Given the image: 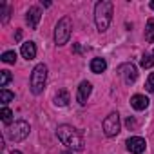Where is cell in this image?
<instances>
[{"label":"cell","mask_w":154,"mask_h":154,"mask_svg":"<svg viewBox=\"0 0 154 154\" xmlns=\"http://www.w3.org/2000/svg\"><path fill=\"white\" fill-rule=\"evenodd\" d=\"M45 82H47V65L45 63H38L33 72H31V80H29V85H31V93L33 94H40L45 87Z\"/></svg>","instance_id":"cell-3"},{"label":"cell","mask_w":154,"mask_h":154,"mask_svg":"<svg viewBox=\"0 0 154 154\" xmlns=\"http://www.w3.org/2000/svg\"><path fill=\"white\" fill-rule=\"evenodd\" d=\"M125 145H127V150L132 152V154H141L145 150V147H147V143H145V140L141 136H131Z\"/></svg>","instance_id":"cell-8"},{"label":"cell","mask_w":154,"mask_h":154,"mask_svg":"<svg viewBox=\"0 0 154 154\" xmlns=\"http://www.w3.org/2000/svg\"><path fill=\"white\" fill-rule=\"evenodd\" d=\"M147 89H149L150 93H154V72H150L149 78H147Z\"/></svg>","instance_id":"cell-21"},{"label":"cell","mask_w":154,"mask_h":154,"mask_svg":"<svg viewBox=\"0 0 154 154\" xmlns=\"http://www.w3.org/2000/svg\"><path fill=\"white\" fill-rule=\"evenodd\" d=\"M56 136H58V140H60L65 147H69V149H72V150H82L84 145H85L82 132H80L78 129H74L72 125H58Z\"/></svg>","instance_id":"cell-1"},{"label":"cell","mask_w":154,"mask_h":154,"mask_svg":"<svg viewBox=\"0 0 154 154\" xmlns=\"http://www.w3.org/2000/svg\"><path fill=\"white\" fill-rule=\"evenodd\" d=\"M2 62H6V63H15V62H17V53H15V51H6V53L2 54Z\"/></svg>","instance_id":"cell-20"},{"label":"cell","mask_w":154,"mask_h":154,"mask_svg":"<svg viewBox=\"0 0 154 154\" xmlns=\"http://www.w3.org/2000/svg\"><path fill=\"white\" fill-rule=\"evenodd\" d=\"M20 53H22V56L26 60H33L36 56V45H35V42H24L22 47H20Z\"/></svg>","instance_id":"cell-12"},{"label":"cell","mask_w":154,"mask_h":154,"mask_svg":"<svg viewBox=\"0 0 154 154\" xmlns=\"http://www.w3.org/2000/svg\"><path fill=\"white\" fill-rule=\"evenodd\" d=\"M125 123H127V127H129V129H134V127H136V122H134L132 118H127V122H125Z\"/></svg>","instance_id":"cell-22"},{"label":"cell","mask_w":154,"mask_h":154,"mask_svg":"<svg viewBox=\"0 0 154 154\" xmlns=\"http://www.w3.org/2000/svg\"><path fill=\"white\" fill-rule=\"evenodd\" d=\"M118 74L123 78V82H125L127 85H131V84H134V82L138 80V69H136V65H132V63H122V65L118 67Z\"/></svg>","instance_id":"cell-7"},{"label":"cell","mask_w":154,"mask_h":154,"mask_svg":"<svg viewBox=\"0 0 154 154\" xmlns=\"http://www.w3.org/2000/svg\"><path fill=\"white\" fill-rule=\"evenodd\" d=\"M0 118H2L4 123H11V120H13V112H11V109L4 107L2 111H0Z\"/></svg>","instance_id":"cell-19"},{"label":"cell","mask_w":154,"mask_h":154,"mask_svg":"<svg viewBox=\"0 0 154 154\" xmlns=\"http://www.w3.org/2000/svg\"><path fill=\"white\" fill-rule=\"evenodd\" d=\"M71 29H72V20L71 17H62L54 27V44L56 45H63L69 42L71 36Z\"/></svg>","instance_id":"cell-4"},{"label":"cell","mask_w":154,"mask_h":154,"mask_svg":"<svg viewBox=\"0 0 154 154\" xmlns=\"http://www.w3.org/2000/svg\"><path fill=\"white\" fill-rule=\"evenodd\" d=\"M140 63H141L143 69H150V67L154 65V56H150V54H143L141 60H140Z\"/></svg>","instance_id":"cell-18"},{"label":"cell","mask_w":154,"mask_h":154,"mask_svg":"<svg viewBox=\"0 0 154 154\" xmlns=\"http://www.w3.org/2000/svg\"><path fill=\"white\" fill-rule=\"evenodd\" d=\"M102 127H103V132H105L107 136H116V134L120 132V114H118V112H111V114L103 120Z\"/></svg>","instance_id":"cell-6"},{"label":"cell","mask_w":154,"mask_h":154,"mask_svg":"<svg viewBox=\"0 0 154 154\" xmlns=\"http://www.w3.org/2000/svg\"><path fill=\"white\" fill-rule=\"evenodd\" d=\"M91 93H93L91 82H82L78 85V93H76V100H78V103L80 105H85L87 103V98L91 96Z\"/></svg>","instance_id":"cell-9"},{"label":"cell","mask_w":154,"mask_h":154,"mask_svg":"<svg viewBox=\"0 0 154 154\" xmlns=\"http://www.w3.org/2000/svg\"><path fill=\"white\" fill-rule=\"evenodd\" d=\"M150 9H154V0H152V2H150Z\"/></svg>","instance_id":"cell-24"},{"label":"cell","mask_w":154,"mask_h":154,"mask_svg":"<svg viewBox=\"0 0 154 154\" xmlns=\"http://www.w3.org/2000/svg\"><path fill=\"white\" fill-rule=\"evenodd\" d=\"M112 20V2L111 0H102L94 6V22H96V29L100 33H105L111 26Z\"/></svg>","instance_id":"cell-2"},{"label":"cell","mask_w":154,"mask_h":154,"mask_svg":"<svg viewBox=\"0 0 154 154\" xmlns=\"http://www.w3.org/2000/svg\"><path fill=\"white\" fill-rule=\"evenodd\" d=\"M69 102H71V96H69V93H67L65 89H60V91L54 94V105H56V107H65Z\"/></svg>","instance_id":"cell-13"},{"label":"cell","mask_w":154,"mask_h":154,"mask_svg":"<svg viewBox=\"0 0 154 154\" xmlns=\"http://www.w3.org/2000/svg\"><path fill=\"white\" fill-rule=\"evenodd\" d=\"M131 105H132V109H136V111H145V109L149 107V98L143 96V94H134V96L131 98Z\"/></svg>","instance_id":"cell-11"},{"label":"cell","mask_w":154,"mask_h":154,"mask_svg":"<svg viewBox=\"0 0 154 154\" xmlns=\"http://www.w3.org/2000/svg\"><path fill=\"white\" fill-rule=\"evenodd\" d=\"M11 154H22V152H20V150H13Z\"/></svg>","instance_id":"cell-23"},{"label":"cell","mask_w":154,"mask_h":154,"mask_svg":"<svg viewBox=\"0 0 154 154\" xmlns=\"http://www.w3.org/2000/svg\"><path fill=\"white\" fill-rule=\"evenodd\" d=\"M11 78H13V76H11V72L9 71H0V87H2V89H6V85L11 82Z\"/></svg>","instance_id":"cell-17"},{"label":"cell","mask_w":154,"mask_h":154,"mask_svg":"<svg viewBox=\"0 0 154 154\" xmlns=\"http://www.w3.org/2000/svg\"><path fill=\"white\" fill-rule=\"evenodd\" d=\"M107 69V62L103 60V58H93L91 60V71L94 72V74H100V72H103Z\"/></svg>","instance_id":"cell-14"},{"label":"cell","mask_w":154,"mask_h":154,"mask_svg":"<svg viewBox=\"0 0 154 154\" xmlns=\"http://www.w3.org/2000/svg\"><path fill=\"white\" fill-rule=\"evenodd\" d=\"M29 131H31L29 123L24 122V120H18V122L11 123V125L8 127L6 134H8V138H9L11 141H24V140L29 136Z\"/></svg>","instance_id":"cell-5"},{"label":"cell","mask_w":154,"mask_h":154,"mask_svg":"<svg viewBox=\"0 0 154 154\" xmlns=\"http://www.w3.org/2000/svg\"><path fill=\"white\" fill-rule=\"evenodd\" d=\"M40 18H42V11H40L38 6H33V8L27 9V13H26V20H27V24H29L31 29H36V27H38Z\"/></svg>","instance_id":"cell-10"},{"label":"cell","mask_w":154,"mask_h":154,"mask_svg":"<svg viewBox=\"0 0 154 154\" xmlns=\"http://www.w3.org/2000/svg\"><path fill=\"white\" fill-rule=\"evenodd\" d=\"M145 40L149 44L154 42V18H149L147 20V26H145Z\"/></svg>","instance_id":"cell-15"},{"label":"cell","mask_w":154,"mask_h":154,"mask_svg":"<svg viewBox=\"0 0 154 154\" xmlns=\"http://www.w3.org/2000/svg\"><path fill=\"white\" fill-rule=\"evenodd\" d=\"M62 154H72V152H69V150H65V152H62Z\"/></svg>","instance_id":"cell-25"},{"label":"cell","mask_w":154,"mask_h":154,"mask_svg":"<svg viewBox=\"0 0 154 154\" xmlns=\"http://www.w3.org/2000/svg\"><path fill=\"white\" fill-rule=\"evenodd\" d=\"M11 100H15V94H13L11 91H8V89H0V103L6 107Z\"/></svg>","instance_id":"cell-16"}]
</instances>
